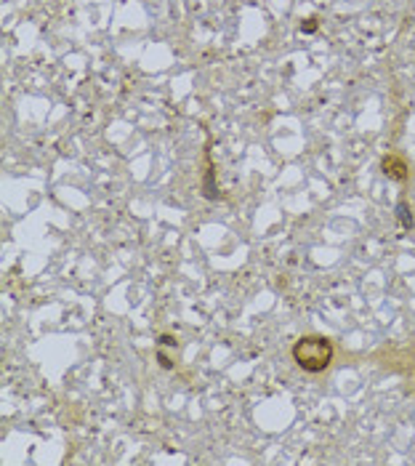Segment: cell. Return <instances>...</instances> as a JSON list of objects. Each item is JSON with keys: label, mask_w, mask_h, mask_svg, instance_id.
Wrapping results in <instances>:
<instances>
[{"label": "cell", "mask_w": 415, "mask_h": 466, "mask_svg": "<svg viewBox=\"0 0 415 466\" xmlns=\"http://www.w3.org/2000/svg\"><path fill=\"white\" fill-rule=\"evenodd\" d=\"M301 30H303V32H317V19H314V16L306 19V22L301 24Z\"/></svg>", "instance_id": "4"}, {"label": "cell", "mask_w": 415, "mask_h": 466, "mask_svg": "<svg viewBox=\"0 0 415 466\" xmlns=\"http://www.w3.org/2000/svg\"><path fill=\"white\" fill-rule=\"evenodd\" d=\"M160 344H165V347H176V338H171V336H162V338H160Z\"/></svg>", "instance_id": "5"}, {"label": "cell", "mask_w": 415, "mask_h": 466, "mask_svg": "<svg viewBox=\"0 0 415 466\" xmlns=\"http://www.w3.org/2000/svg\"><path fill=\"white\" fill-rule=\"evenodd\" d=\"M397 213H399V224H402L404 229H410V227H413V213L407 210V203H399V205H397Z\"/></svg>", "instance_id": "3"}, {"label": "cell", "mask_w": 415, "mask_h": 466, "mask_svg": "<svg viewBox=\"0 0 415 466\" xmlns=\"http://www.w3.org/2000/svg\"><path fill=\"white\" fill-rule=\"evenodd\" d=\"M157 360H160V365H162V368H173V362L168 360V357H165V354H160V357H157Z\"/></svg>", "instance_id": "6"}, {"label": "cell", "mask_w": 415, "mask_h": 466, "mask_svg": "<svg viewBox=\"0 0 415 466\" xmlns=\"http://www.w3.org/2000/svg\"><path fill=\"white\" fill-rule=\"evenodd\" d=\"M293 360L301 371L323 373L333 362V344L325 336H303L293 344Z\"/></svg>", "instance_id": "1"}, {"label": "cell", "mask_w": 415, "mask_h": 466, "mask_svg": "<svg viewBox=\"0 0 415 466\" xmlns=\"http://www.w3.org/2000/svg\"><path fill=\"white\" fill-rule=\"evenodd\" d=\"M380 171L389 176L392 181H404V179L410 176V165L404 163L399 155H386V157L380 160Z\"/></svg>", "instance_id": "2"}]
</instances>
